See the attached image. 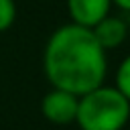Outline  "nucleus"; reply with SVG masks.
<instances>
[{
    "mask_svg": "<svg viewBox=\"0 0 130 130\" xmlns=\"http://www.w3.org/2000/svg\"><path fill=\"white\" fill-rule=\"evenodd\" d=\"M108 51L95 41L91 28L67 22L51 32L43 51V71L57 87L83 95L106 81Z\"/></svg>",
    "mask_w": 130,
    "mask_h": 130,
    "instance_id": "1",
    "label": "nucleus"
},
{
    "mask_svg": "<svg viewBox=\"0 0 130 130\" xmlns=\"http://www.w3.org/2000/svg\"><path fill=\"white\" fill-rule=\"evenodd\" d=\"M130 122V102L114 87L100 85L79 95L75 124L81 130H122Z\"/></svg>",
    "mask_w": 130,
    "mask_h": 130,
    "instance_id": "2",
    "label": "nucleus"
},
{
    "mask_svg": "<svg viewBox=\"0 0 130 130\" xmlns=\"http://www.w3.org/2000/svg\"><path fill=\"white\" fill-rule=\"evenodd\" d=\"M77 104H79V95L53 87L41 100V114L45 120H49L55 126H67L75 122Z\"/></svg>",
    "mask_w": 130,
    "mask_h": 130,
    "instance_id": "3",
    "label": "nucleus"
},
{
    "mask_svg": "<svg viewBox=\"0 0 130 130\" xmlns=\"http://www.w3.org/2000/svg\"><path fill=\"white\" fill-rule=\"evenodd\" d=\"M73 24L91 28L112 10V0H65Z\"/></svg>",
    "mask_w": 130,
    "mask_h": 130,
    "instance_id": "4",
    "label": "nucleus"
},
{
    "mask_svg": "<svg viewBox=\"0 0 130 130\" xmlns=\"http://www.w3.org/2000/svg\"><path fill=\"white\" fill-rule=\"evenodd\" d=\"M91 32L95 37V41L102 45L104 51H110V49H116L120 47L126 37H128V24L124 18L120 16H114L112 12L108 16H104L95 26H91Z\"/></svg>",
    "mask_w": 130,
    "mask_h": 130,
    "instance_id": "5",
    "label": "nucleus"
},
{
    "mask_svg": "<svg viewBox=\"0 0 130 130\" xmlns=\"http://www.w3.org/2000/svg\"><path fill=\"white\" fill-rule=\"evenodd\" d=\"M128 102H130V55H126L116 69V85H114Z\"/></svg>",
    "mask_w": 130,
    "mask_h": 130,
    "instance_id": "6",
    "label": "nucleus"
},
{
    "mask_svg": "<svg viewBox=\"0 0 130 130\" xmlns=\"http://www.w3.org/2000/svg\"><path fill=\"white\" fill-rule=\"evenodd\" d=\"M16 20V2L14 0H0V32L8 30Z\"/></svg>",
    "mask_w": 130,
    "mask_h": 130,
    "instance_id": "7",
    "label": "nucleus"
},
{
    "mask_svg": "<svg viewBox=\"0 0 130 130\" xmlns=\"http://www.w3.org/2000/svg\"><path fill=\"white\" fill-rule=\"evenodd\" d=\"M112 6H118L126 12H130V0H112Z\"/></svg>",
    "mask_w": 130,
    "mask_h": 130,
    "instance_id": "8",
    "label": "nucleus"
}]
</instances>
